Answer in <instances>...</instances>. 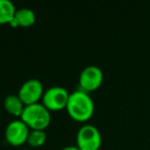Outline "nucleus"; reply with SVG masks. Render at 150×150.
Instances as JSON below:
<instances>
[{"label": "nucleus", "instance_id": "nucleus-13", "mask_svg": "<svg viewBox=\"0 0 150 150\" xmlns=\"http://www.w3.org/2000/svg\"><path fill=\"white\" fill-rule=\"evenodd\" d=\"M21 150H29V149H21Z\"/></svg>", "mask_w": 150, "mask_h": 150}, {"label": "nucleus", "instance_id": "nucleus-9", "mask_svg": "<svg viewBox=\"0 0 150 150\" xmlns=\"http://www.w3.org/2000/svg\"><path fill=\"white\" fill-rule=\"evenodd\" d=\"M15 19L17 20L19 27L28 28L34 25L36 21L35 13L32 9L27 8V7H23V8L17 9L15 15Z\"/></svg>", "mask_w": 150, "mask_h": 150}, {"label": "nucleus", "instance_id": "nucleus-12", "mask_svg": "<svg viewBox=\"0 0 150 150\" xmlns=\"http://www.w3.org/2000/svg\"><path fill=\"white\" fill-rule=\"evenodd\" d=\"M62 150H80L77 146H73V145H70V146H66V147L62 148Z\"/></svg>", "mask_w": 150, "mask_h": 150}, {"label": "nucleus", "instance_id": "nucleus-11", "mask_svg": "<svg viewBox=\"0 0 150 150\" xmlns=\"http://www.w3.org/2000/svg\"><path fill=\"white\" fill-rule=\"evenodd\" d=\"M47 135L44 131L40 129H31L28 136L27 143L32 147H40L46 142Z\"/></svg>", "mask_w": 150, "mask_h": 150}, {"label": "nucleus", "instance_id": "nucleus-4", "mask_svg": "<svg viewBox=\"0 0 150 150\" xmlns=\"http://www.w3.org/2000/svg\"><path fill=\"white\" fill-rule=\"evenodd\" d=\"M70 94L62 86H52L44 91L42 104L50 111H60L67 107Z\"/></svg>", "mask_w": 150, "mask_h": 150}, {"label": "nucleus", "instance_id": "nucleus-5", "mask_svg": "<svg viewBox=\"0 0 150 150\" xmlns=\"http://www.w3.org/2000/svg\"><path fill=\"white\" fill-rule=\"evenodd\" d=\"M104 79L103 72L98 66H86L80 72L79 75V88L86 93L98 90Z\"/></svg>", "mask_w": 150, "mask_h": 150}, {"label": "nucleus", "instance_id": "nucleus-8", "mask_svg": "<svg viewBox=\"0 0 150 150\" xmlns=\"http://www.w3.org/2000/svg\"><path fill=\"white\" fill-rule=\"evenodd\" d=\"M4 108L8 113L16 117H21L25 109V104L18 95H8L4 99Z\"/></svg>", "mask_w": 150, "mask_h": 150}, {"label": "nucleus", "instance_id": "nucleus-3", "mask_svg": "<svg viewBox=\"0 0 150 150\" xmlns=\"http://www.w3.org/2000/svg\"><path fill=\"white\" fill-rule=\"evenodd\" d=\"M76 143L80 150H99L102 145V136L98 127L86 123L78 129Z\"/></svg>", "mask_w": 150, "mask_h": 150}, {"label": "nucleus", "instance_id": "nucleus-2", "mask_svg": "<svg viewBox=\"0 0 150 150\" xmlns=\"http://www.w3.org/2000/svg\"><path fill=\"white\" fill-rule=\"evenodd\" d=\"M21 119L30 127V129L44 131L50 123V111L42 103L25 106Z\"/></svg>", "mask_w": 150, "mask_h": 150}, {"label": "nucleus", "instance_id": "nucleus-7", "mask_svg": "<svg viewBox=\"0 0 150 150\" xmlns=\"http://www.w3.org/2000/svg\"><path fill=\"white\" fill-rule=\"evenodd\" d=\"M44 94L43 86L38 79H29L22 84L18 96L25 104V106L39 103Z\"/></svg>", "mask_w": 150, "mask_h": 150}, {"label": "nucleus", "instance_id": "nucleus-6", "mask_svg": "<svg viewBox=\"0 0 150 150\" xmlns=\"http://www.w3.org/2000/svg\"><path fill=\"white\" fill-rule=\"evenodd\" d=\"M30 134V127L22 119H16L7 125L5 129V139L11 145L21 146L26 143Z\"/></svg>", "mask_w": 150, "mask_h": 150}, {"label": "nucleus", "instance_id": "nucleus-1", "mask_svg": "<svg viewBox=\"0 0 150 150\" xmlns=\"http://www.w3.org/2000/svg\"><path fill=\"white\" fill-rule=\"evenodd\" d=\"M66 110L72 119L84 122L92 118L94 114V101L88 93L78 88L69 96Z\"/></svg>", "mask_w": 150, "mask_h": 150}, {"label": "nucleus", "instance_id": "nucleus-10", "mask_svg": "<svg viewBox=\"0 0 150 150\" xmlns=\"http://www.w3.org/2000/svg\"><path fill=\"white\" fill-rule=\"evenodd\" d=\"M16 6L11 0H0V24H9L16 15Z\"/></svg>", "mask_w": 150, "mask_h": 150}]
</instances>
